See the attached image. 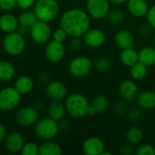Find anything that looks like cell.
Wrapping results in <instances>:
<instances>
[{
  "mask_svg": "<svg viewBox=\"0 0 155 155\" xmlns=\"http://www.w3.org/2000/svg\"><path fill=\"white\" fill-rule=\"evenodd\" d=\"M59 123H58V125H59V129H61V130H66V129H68L69 128V126H70V124H69V122L67 121V120H64V118L63 119H61L60 121H58Z\"/></svg>",
  "mask_w": 155,
  "mask_h": 155,
  "instance_id": "f6af8a7d",
  "label": "cell"
},
{
  "mask_svg": "<svg viewBox=\"0 0 155 155\" xmlns=\"http://www.w3.org/2000/svg\"><path fill=\"white\" fill-rule=\"evenodd\" d=\"M118 93L123 100L129 102L136 98L138 94V86L134 80H124L119 85Z\"/></svg>",
  "mask_w": 155,
  "mask_h": 155,
  "instance_id": "5bb4252c",
  "label": "cell"
},
{
  "mask_svg": "<svg viewBox=\"0 0 155 155\" xmlns=\"http://www.w3.org/2000/svg\"><path fill=\"white\" fill-rule=\"evenodd\" d=\"M83 151L87 155H102L104 151V143L98 137H90L83 143Z\"/></svg>",
  "mask_w": 155,
  "mask_h": 155,
  "instance_id": "9a60e30c",
  "label": "cell"
},
{
  "mask_svg": "<svg viewBox=\"0 0 155 155\" xmlns=\"http://www.w3.org/2000/svg\"><path fill=\"white\" fill-rule=\"evenodd\" d=\"M91 19L87 12L80 8H72L65 11L60 18L62 27L70 36H84L90 29Z\"/></svg>",
  "mask_w": 155,
  "mask_h": 155,
  "instance_id": "6da1fadb",
  "label": "cell"
},
{
  "mask_svg": "<svg viewBox=\"0 0 155 155\" xmlns=\"http://www.w3.org/2000/svg\"><path fill=\"white\" fill-rule=\"evenodd\" d=\"M126 141L128 143L135 146L139 145L143 139V132L140 127L133 126L126 133Z\"/></svg>",
  "mask_w": 155,
  "mask_h": 155,
  "instance_id": "4316f807",
  "label": "cell"
},
{
  "mask_svg": "<svg viewBox=\"0 0 155 155\" xmlns=\"http://www.w3.org/2000/svg\"><path fill=\"white\" fill-rule=\"evenodd\" d=\"M153 45L155 47V33L153 35Z\"/></svg>",
  "mask_w": 155,
  "mask_h": 155,
  "instance_id": "c3c4849f",
  "label": "cell"
},
{
  "mask_svg": "<svg viewBox=\"0 0 155 155\" xmlns=\"http://www.w3.org/2000/svg\"><path fill=\"white\" fill-rule=\"evenodd\" d=\"M34 87V82L33 80L26 75H22L18 77L15 83V88L21 94H29Z\"/></svg>",
  "mask_w": 155,
  "mask_h": 155,
  "instance_id": "484cf974",
  "label": "cell"
},
{
  "mask_svg": "<svg viewBox=\"0 0 155 155\" xmlns=\"http://www.w3.org/2000/svg\"><path fill=\"white\" fill-rule=\"evenodd\" d=\"M110 10L109 0H87L86 12L94 19H103Z\"/></svg>",
  "mask_w": 155,
  "mask_h": 155,
  "instance_id": "9c48e42d",
  "label": "cell"
},
{
  "mask_svg": "<svg viewBox=\"0 0 155 155\" xmlns=\"http://www.w3.org/2000/svg\"><path fill=\"white\" fill-rule=\"evenodd\" d=\"M15 74L14 65L7 61H0V81H9Z\"/></svg>",
  "mask_w": 155,
  "mask_h": 155,
  "instance_id": "f1b7e54d",
  "label": "cell"
},
{
  "mask_svg": "<svg viewBox=\"0 0 155 155\" xmlns=\"http://www.w3.org/2000/svg\"><path fill=\"white\" fill-rule=\"evenodd\" d=\"M105 40L106 36L104 31L97 28H90L84 35V43L90 48L101 47L105 43Z\"/></svg>",
  "mask_w": 155,
  "mask_h": 155,
  "instance_id": "7c38bea8",
  "label": "cell"
},
{
  "mask_svg": "<svg viewBox=\"0 0 155 155\" xmlns=\"http://www.w3.org/2000/svg\"><path fill=\"white\" fill-rule=\"evenodd\" d=\"M148 23L153 26V28L155 30V4L153 5L151 7H149L148 13L146 15Z\"/></svg>",
  "mask_w": 155,
  "mask_h": 155,
  "instance_id": "ab89813d",
  "label": "cell"
},
{
  "mask_svg": "<svg viewBox=\"0 0 155 155\" xmlns=\"http://www.w3.org/2000/svg\"><path fill=\"white\" fill-rule=\"evenodd\" d=\"M94 67L99 72H107L111 68V62L105 57H101L95 61V63L94 64Z\"/></svg>",
  "mask_w": 155,
  "mask_h": 155,
  "instance_id": "1f68e13d",
  "label": "cell"
},
{
  "mask_svg": "<svg viewBox=\"0 0 155 155\" xmlns=\"http://www.w3.org/2000/svg\"><path fill=\"white\" fill-rule=\"evenodd\" d=\"M21 101V94L15 87H5L0 91V110L10 112L15 109Z\"/></svg>",
  "mask_w": 155,
  "mask_h": 155,
  "instance_id": "8992f818",
  "label": "cell"
},
{
  "mask_svg": "<svg viewBox=\"0 0 155 155\" xmlns=\"http://www.w3.org/2000/svg\"><path fill=\"white\" fill-rule=\"evenodd\" d=\"M153 30H154V29L153 28V26H152L149 23L143 24V25H141V27L139 28V32H140V34H141L143 36H148V35H152Z\"/></svg>",
  "mask_w": 155,
  "mask_h": 155,
  "instance_id": "f35d334b",
  "label": "cell"
},
{
  "mask_svg": "<svg viewBox=\"0 0 155 155\" xmlns=\"http://www.w3.org/2000/svg\"><path fill=\"white\" fill-rule=\"evenodd\" d=\"M16 5V0H0V9L3 11L12 10Z\"/></svg>",
  "mask_w": 155,
  "mask_h": 155,
  "instance_id": "74e56055",
  "label": "cell"
},
{
  "mask_svg": "<svg viewBox=\"0 0 155 155\" xmlns=\"http://www.w3.org/2000/svg\"><path fill=\"white\" fill-rule=\"evenodd\" d=\"M37 17L35 15V13L33 11H25L23 12L19 17H18V21H19V25H24V26H27V27H31L36 21H37Z\"/></svg>",
  "mask_w": 155,
  "mask_h": 155,
  "instance_id": "f546056e",
  "label": "cell"
},
{
  "mask_svg": "<svg viewBox=\"0 0 155 155\" xmlns=\"http://www.w3.org/2000/svg\"><path fill=\"white\" fill-rule=\"evenodd\" d=\"M107 18L110 23H112L114 25H119L124 21V14L123 13L122 10L117 9V8L110 9L107 14Z\"/></svg>",
  "mask_w": 155,
  "mask_h": 155,
  "instance_id": "4dcf8cb0",
  "label": "cell"
},
{
  "mask_svg": "<svg viewBox=\"0 0 155 155\" xmlns=\"http://www.w3.org/2000/svg\"><path fill=\"white\" fill-rule=\"evenodd\" d=\"M136 103L139 108L143 110H152L155 108V92L145 90L136 96Z\"/></svg>",
  "mask_w": 155,
  "mask_h": 155,
  "instance_id": "d6986e66",
  "label": "cell"
},
{
  "mask_svg": "<svg viewBox=\"0 0 155 155\" xmlns=\"http://www.w3.org/2000/svg\"><path fill=\"white\" fill-rule=\"evenodd\" d=\"M139 62L145 64L146 66L155 65V47L153 46H144L140 49L138 52Z\"/></svg>",
  "mask_w": 155,
  "mask_h": 155,
  "instance_id": "7402d4cb",
  "label": "cell"
},
{
  "mask_svg": "<svg viewBox=\"0 0 155 155\" xmlns=\"http://www.w3.org/2000/svg\"><path fill=\"white\" fill-rule=\"evenodd\" d=\"M59 131L58 122L52 118H44L37 121L35 126V135L44 141H48L54 139Z\"/></svg>",
  "mask_w": 155,
  "mask_h": 155,
  "instance_id": "277c9868",
  "label": "cell"
},
{
  "mask_svg": "<svg viewBox=\"0 0 155 155\" xmlns=\"http://www.w3.org/2000/svg\"><path fill=\"white\" fill-rule=\"evenodd\" d=\"M23 155H37L39 154V146L35 143H28L24 145L21 150Z\"/></svg>",
  "mask_w": 155,
  "mask_h": 155,
  "instance_id": "836d02e7",
  "label": "cell"
},
{
  "mask_svg": "<svg viewBox=\"0 0 155 155\" xmlns=\"http://www.w3.org/2000/svg\"><path fill=\"white\" fill-rule=\"evenodd\" d=\"M102 155H112V153H111L110 152H105V151H104V153H102Z\"/></svg>",
  "mask_w": 155,
  "mask_h": 155,
  "instance_id": "681fc988",
  "label": "cell"
},
{
  "mask_svg": "<svg viewBox=\"0 0 155 155\" xmlns=\"http://www.w3.org/2000/svg\"><path fill=\"white\" fill-rule=\"evenodd\" d=\"M16 122L23 127H31L38 121L37 110L34 107H23L15 115Z\"/></svg>",
  "mask_w": 155,
  "mask_h": 155,
  "instance_id": "30bf717a",
  "label": "cell"
},
{
  "mask_svg": "<svg viewBox=\"0 0 155 155\" xmlns=\"http://www.w3.org/2000/svg\"><path fill=\"white\" fill-rule=\"evenodd\" d=\"M84 39H82V37L80 36H73L71 41H70V46L72 49L77 50L79 48H81L82 45H83Z\"/></svg>",
  "mask_w": 155,
  "mask_h": 155,
  "instance_id": "60d3db41",
  "label": "cell"
},
{
  "mask_svg": "<svg viewBox=\"0 0 155 155\" xmlns=\"http://www.w3.org/2000/svg\"><path fill=\"white\" fill-rule=\"evenodd\" d=\"M94 66L92 60L86 56H76L69 64V71L72 75L77 78L85 77L90 74Z\"/></svg>",
  "mask_w": 155,
  "mask_h": 155,
  "instance_id": "52a82bcc",
  "label": "cell"
},
{
  "mask_svg": "<svg viewBox=\"0 0 155 155\" xmlns=\"http://www.w3.org/2000/svg\"><path fill=\"white\" fill-rule=\"evenodd\" d=\"M63 153L61 146L50 140L42 143L39 145L40 155H61Z\"/></svg>",
  "mask_w": 155,
  "mask_h": 155,
  "instance_id": "d4e9b609",
  "label": "cell"
},
{
  "mask_svg": "<svg viewBox=\"0 0 155 155\" xmlns=\"http://www.w3.org/2000/svg\"><path fill=\"white\" fill-rule=\"evenodd\" d=\"M65 112V106L60 101H53L48 106V114L50 118L57 122L64 117Z\"/></svg>",
  "mask_w": 155,
  "mask_h": 155,
  "instance_id": "cb8c5ba5",
  "label": "cell"
},
{
  "mask_svg": "<svg viewBox=\"0 0 155 155\" xmlns=\"http://www.w3.org/2000/svg\"><path fill=\"white\" fill-rule=\"evenodd\" d=\"M110 3H113L114 5H123L124 3H127L129 0H109Z\"/></svg>",
  "mask_w": 155,
  "mask_h": 155,
  "instance_id": "7dc6e473",
  "label": "cell"
},
{
  "mask_svg": "<svg viewBox=\"0 0 155 155\" xmlns=\"http://www.w3.org/2000/svg\"><path fill=\"white\" fill-rule=\"evenodd\" d=\"M34 12L38 20L48 23L57 16L59 5L56 0H37L35 4Z\"/></svg>",
  "mask_w": 155,
  "mask_h": 155,
  "instance_id": "3957f363",
  "label": "cell"
},
{
  "mask_svg": "<svg viewBox=\"0 0 155 155\" xmlns=\"http://www.w3.org/2000/svg\"><path fill=\"white\" fill-rule=\"evenodd\" d=\"M127 10L133 16L141 18L147 15L149 5L146 0H129L127 2Z\"/></svg>",
  "mask_w": 155,
  "mask_h": 155,
  "instance_id": "ac0fdd59",
  "label": "cell"
},
{
  "mask_svg": "<svg viewBox=\"0 0 155 155\" xmlns=\"http://www.w3.org/2000/svg\"><path fill=\"white\" fill-rule=\"evenodd\" d=\"M109 106V101L104 95L95 96L90 103L88 114L94 115L97 114H102L107 110Z\"/></svg>",
  "mask_w": 155,
  "mask_h": 155,
  "instance_id": "44dd1931",
  "label": "cell"
},
{
  "mask_svg": "<svg viewBox=\"0 0 155 155\" xmlns=\"http://www.w3.org/2000/svg\"><path fill=\"white\" fill-rule=\"evenodd\" d=\"M136 155H155V148L148 143L139 144L135 150Z\"/></svg>",
  "mask_w": 155,
  "mask_h": 155,
  "instance_id": "d6a6232c",
  "label": "cell"
},
{
  "mask_svg": "<svg viewBox=\"0 0 155 155\" xmlns=\"http://www.w3.org/2000/svg\"><path fill=\"white\" fill-rule=\"evenodd\" d=\"M19 25L18 18L10 13H5L0 16V29L5 33H12L17 30Z\"/></svg>",
  "mask_w": 155,
  "mask_h": 155,
  "instance_id": "ffe728a7",
  "label": "cell"
},
{
  "mask_svg": "<svg viewBox=\"0 0 155 155\" xmlns=\"http://www.w3.org/2000/svg\"><path fill=\"white\" fill-rule=\"evenodd\" d=\"M120 153L123 155H132L135 153V151L134 149V145H132L130 143L124 144L120 149Z\"/></svg>",
  "mask_w": 155,
  "mask_h": 155,
  "instance_id": "7bdbcfd3",
  "label": "cell"
},
{
  "mask_svg": "<svg viewBox=\"0 0 155 155\" xmlns=\"http://www.w3.org/2000/svg\"><path fill=\"white\" fill-rule=\"evenodd\" d=\"M67 33L62 28H57L56 30H54V34H53V37H54V40L57 41V42H61V43H64L66 39H67Z\"/></svg>",
  "mask_w": 155,
  "mask_h": 155,
  "instance_id": "e575fe53",
  "label": "cell"
},
{
  "mask_svg": "<svg viewBox=\"0 0 155 155\" xmlns=\"http://www.w3.org/2000/svg\"><path fill=\"white\" fill-rule=\"evenodd\" d=\"M64 106L70 116L80 119L88 114L90 103L84 95L81 94H72L66 98Z\"/></svg>",
  "mask_w": 155,
  "mask_h": 155,
  "instance_id": "7a4b0ae2",
  "label": "cell"
},
{
  "mask_svg": "<svg viewBox=\"0 0 155 155\" xmlns=\"http://www.w3.org/2000/svg\"><path fill=\"white\" fill-rule=\"evenodd\" d=\"M5 145L8 152L12 153H19V152H21V150L23 149V147L25 145L24 138L19 133L13 132L6 136L5 140Z\"/></svg>",
  "mask_w": 155,
  "mask_h": 155,
  "instance_id": "e0dca14e",
  "label": "cell"
},
{
  "mask_svg": "<svg viewBox=\"0 0 155 155\" xmlns=\"http://www.w3.org/2000/svg\"><path fill=\"white\" fill-rule=\"evenodd\" d=\"M127 112V106L125 104V101H120L117 102L114 105V113L117 115H124Z\"/></svg>",
  "mask_w": 155,
  "mask_h": 155,
  "instance_id": "8d00e7d4",
  "label": "cell"
},
{
  "mask_svg": "<svg viewBox=\"0 0 155 155\" xmlns=\"http://www.w3.org/2000/svg\"><path fill=\"white\" fill-rule=\"evenodd\" d=\"M65 54V48L61 42L53 40L47 44L45 50V55L46 59L53 64L60 62Z\"/></svg>",
  "mask_w": 155,
  "mask_h": 155,
  "instance_id": "8fae6325",
  "label": "cell"
},
{
  "mask_svg": "<svg viewBox=\"0 0 155 155\" xmlns=\"http://www.w3.org/2000/svg\"><path fill=\"white\" fill-rule=\"evenodd\" d=\"M30 35L35 43L45 44L52 35V30L46 22L37 20L30 27Z\"/></svg>",
  "mask_w": 155,
  "mask_h": 155,
  "instance_id": "ba28073f",
  "label": "cell"
},
{
  "mask_svg": "<svg viewBox=\"0 0 155 155\" xmlns=\"http://www.w3.org/2000/svg\"><path fill=\"white\" fill-rule=\"evenodd\" d=\"M126 114H127V118L132 122H135L139 120V118L141 117V110L138 107H133L129 109L126 112Z\"/></svg>",
  "mask_w": 155,
  "mask_h": 155,
  "instance_id": "d590c367",
  "label": "cell"
},
{
  "mask_svg": "<svg viewBox=\"0 0 155 155\" xmlns=\"http://www.w3.org/2000/svg\"><path fill=\"white\" fill-rule=\"evenodd\" d=\"M114 42L116 45L123 50L134 47L135 45V38L130 31L126 29H121L115 34Z\"/></svg>",
  "mask_w": 155,
  "mask_h": 155,
  "instance_id": "2e32d148",
  "label": "cell"
},
{
  "mask_svg": "<svg viewBox=\"0 0 155 155\" xmlns=\"http://www.w3.org/2000/svg\"><path fill=\"white\" fill-rule=\"evenodd\" d=\"M130 75L134 81H141L147 76L148 74V66L142 64L141 62H137L135 64L130 67Z\"/></svg>",
  "mask_w": 155,
  "mask_h": 155,
  "instance_id": "83f0119b",
  "label": "cell"
},
{
  "mask_svg": "<svg viewBox=\"0 0 155 155\" xmlns=\"http://www.w3.org/2000/svg\"><path fill=\"white\" fill-rule=\"evenodd\" d=\"M6 138V129L3 124L0 123V143H3Z\"/></svg>",
  "mask_w": 155,
  "mask_h": 155,
  "instance_id": "ee69618b",
  "label": "cell"
},
{
  "mask_svg": "<svg viewBox=\"0 0 155 155\" xmlns=\"http://www.w3.org/2000/svg\"><path fill=\"white\" fill-rule=\"evenodd\" d=\"M17 32H19L21 35H25L27 34V32H30V28L27 27V26H24V25H18V28H17Z\"/></svg>",
  "mask_w": 155,
  "mask_h": 155,
  "instance_id": "bcb514c9",
  "label": "cell"
},
{
  "mask_svg": "<svg viewBox=\"0 0 155 155\" xmlns=\"http://www.w3.org/2000/svg\"><path fill=\"white\" fill-rule=\"evenodd\" d=\"M25 46V42L23 35L16 31L6 34L3 41V47L9 55H19L24 51Z\"/></svg>",
  "mask_w": 155,
  "mask_h": 155,
  "instance_id": "5b68a950",
  "label": "cell"
},
{
  "mask_svg": "<svg viewBox=\"0 0 155 155\" xmlns=\"http://www.w3.org/2000/svg\"><path fill=\"white\" fill-rule=\"evenodd\" d=\"M45 93L53 101H62L67 96V88L60 81H52L47 84Z\"/></svg>",
  "mask_w": 155,
  "mask_h": 155,
  "instance_id": "4fadbf2b",
  "label": "cell"
},
{
  "mask_svg": "<svg viewBox=\"0 0 155 155\" xmlns=\"http://www.w3.org/2000/svg\"><path fill=\"white\" fill-rule=\"evenodd\" d=\"M35 4V0H16V5L21 9H28Z\"/></svg>",
  "mask_w": 155,
  "mask_h": 155,
  "instance_id": "b9f144b4",
  "label": "cell"
},
{
  "mask_svg": "<svg viewBox=\"0 0 155 155\" xmlns=\"http://www.w3.org/2000/svg\"><path fill=\"white\" fill-rule=\"evenodd\" d=\"M120 59L125 66L131 67L137 62H139L138 52L135 49H134V47L123 49L120 54Z\"/></svg>",
  "mask_w": 155,
  "mask_h": 155,
  "instance_id": "603a6c76",
  "label": "cell"
}]
</instances>
